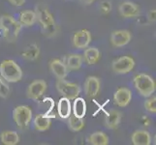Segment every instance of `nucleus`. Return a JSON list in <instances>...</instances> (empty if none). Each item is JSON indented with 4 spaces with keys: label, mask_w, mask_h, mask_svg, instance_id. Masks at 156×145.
I'll return each instance as SVG.
<instances>
[{
    "label": "nucleus",
    "mask_w": 156,
    "mask_h": 145,
    "mask_svg": "<svg viewBox=\"0 0 156 145\" xmlns=\"http://www.w3.org/2000/svg\"><path fill=\"white\" fill-rule=\"evenodd\" d=\"M121 113L117 110H111L109 111V113L106 115L105 118V125L108 129L114 130L118 127V125L120 124L121 121Z\"/></svg>",
    "instance_id": "obj_17"
},
{
    "label": "nucleus",
    "mask_w": 156,
    "mask_h": 145,
    "mask_svg": "<svg viewBox=\"0 0 156 145\" xmlns=\"http://www.w3.org/2000/svg\"><path fill=\"white\" fill-rule=\"evenodd\" d=\"M80 1L82 3H83L84 5H90L94 2V0H80Z\"/></svg>",
    "instance_id": "obj_32"
},
{
    "label": "nucleus",
    "mask_w": 156,
    "mask_h": 145,
    "mask_svg": "<svg viewBox=\"0 0 156 145\" xmlns=\"http://www.w3.org/2000/svg\"><path fill=\"white\" fill-rule=\"evenodd\" d=\"M69 122H68V127L72 132H80L82 131L84 127V121L83 118H80L73 115H70L68 117Z\"/></svg>",
    "instance_id": "obj_26"
},
{
    "label": "nucleus",
    "mask_w": 156,
    "mask_h": 145,
    "mask_svg": "<svg viewBox=\"0 0 156 145\" xmlns=\"http://www.w3.org/2000/svg\"><path fill=\"white\" fill-rule=\"evenodd\" d=\"M36 13L35 11L26 10L20 15V23L23 26H32L36 22Z\"/></svg>",
    "instance_id": "obj_23"
},
{
    "label": "nucleus",
    "mask_w": 156,
    "mask_h": 145,
    "mask_svg": "<svg viewBox=\"0 0 156 145\" xmlns=\"http://www.w3.org/2000/svg\"><path fill=\"white\" fill-rule=\"evenodd\" d=\"M91 41V33L87 29L77 31L73 37V44L77 48H87Z\"/></svg>",
    "instance_id": "obj_12"
},
{
    "label": "nucleus",
    "mask_w": 156,
    "mask_h": 145,
    "mask_svg": "<svg viewBox=\"0 0 156 145\" xmlns=\"http://www.w3.org/2000/svg\"><path fill=\"white\" fill-rule=\"evenodd\" d=\"M50 70L58 79H64L68 76V69L66 64H64L59 59H53L50 63Z\"/></svg>",
    "instance_id": "obj_14"
},
{
    "label": "nucleus",
    "mask_w": 156,
    "mask_h": 145,
    "mask_svg": "<svg viewBox=\"0 0 156 145\" xmlns=\"http://www.w3.org/2000/svg\"><path fill=\"white\" fill-rule=\"evenodd\" d=\"M21 27L23 25L20 23V21L16 20L12 16L3 15L0 17V33L8 42L17 40Z\"/></svg>",
    "instance_id": "obj_2"
},
{
    "label": "nucleus",
    "mask_w": 156,
    "mask_h": 145,
    "mask_svg": "<svg viewBox=\"0 0 156 145\" xmlns=\"http://www.w3.org/2000/svg\"><path fill=\"white\" fill-rule=\"evenodd\" d=\"M47 82L43 79H36L34 81H32L26 91V95L27 98L31 100H38L44 95V93L47 90Z\"/></svg>",
    "instance_id": "obj_8"
},
{
    "label": "nucleus",
    "mask_w": 156,
    "mask_h": 145,
    "mask_svg": "<svg viewBox=\"0 0 156 145\" xmlns=\"http://www.w3.org/2000/svg\"><path fill=\"white\" fill-rule=\"evenodd\" d=\"M83 63V56L80 54H71L67 58L66 67L70 71H77L82 67Z\"/></svg>",
    "instance_id": "obj_25"
},
{
    "label": "nucleus",
    "mask_w": 156,
    "mask_h": 145,
    "mask_svg": "<svg viewBox=\"0 0 156 145\" xmlns=\"http://www.w3.org/2000/svg\"><path fill=\"white\" fill-rule=\"evenodd\" d=\"M56 88L63 97H66L70 101L76 99L80 93V87L77 83H73L64 79H57Z\"/></svg>",
    "instance_id": "obj_6"
},
{
    "label": "nucleus",
    "mask_w": 156,
    "mask_h": 145,
    "mask_svg": "<svg viewBox=\"0 0 156 145\" xmlns=\"http://www.w3.org/2000/svg\"><path fill=\"white\" fill-rule=\"evenodd\" d=\"M0 76L7 82H18L23 78V71L14 60H4L0 64Z\"/></svg>",
    "instance_id": "obj_3"
},
{
    "label": "nucleus",
    "mask_w": 156,
    "mask_h": 145,
    "mask_svg": "<svg viewBox=\"0 0 156 145\" xmlns=\"http://www.w3.org/2000/svg\"><path fill=\"white\" fill-rule=\"evenodd\" d=\"M131 33L128 30H116L111 35V43L115 47H121L126 46L131 41Z\"/></svg>",
    "instance_id": "obj_9"
},
{
    "label": "nucleus",
    "mask_w": 156,
    "mask_h": 145,
    "mask_svg": "<svg viewBox=\"0 0 156 145\" xmlns=\"http://www.w3.org/2000/svg\"><path fill=\"white\" fill-rule=\"evenodd\" d=\"M100 10L101 12L107 15L109 14L111 11H112V3L111 1H107V0H104L100 3Z\"/></svg>",
    "instance_id": "obj_29"
},
{
    "label": "nucleus",
    "mask_w": 156,
    "mask_h": 145,
    "mask_svg": "<svg viewBox=\"0 0 156 145\" xmlns=\"http://www.w3.org/2000/svg\"><path fill=\"white\" fill-rule=\"evenodd\" d=\"M131 140L134 145H149L151 143V136L148 132L139 130L132 133Z\"/></svg>",
    "instance_id": "obj_15"
},
{
    "label": "nucleus",
    "mask_w": 156,
    "mask_h": 145,
    "mask_svg": "<svg viewBox=\"0 0 156 145\" xmlns=\"http://www.w3.org/2000/svg\"><path fill=\"white\" fill-rule=\"evenodd\" d=\"M88 142L93 145H108L109 137L103 132H95L88 137Z\"/></svg>",
    "instance_id": "obj_24"
},
{
    "label": "nucleus",
    "mask_w": 156,
    "mask_h": 145,
    "mask_svg": "<svg viewBox=\"0 0 156 145\" xmlns=\"http://www.w3.org/2000/svg\"><path fill=\"white\" fill-rule=\"evenodd\" d=\"M100 56H101L100 50L97 47H87L83 53L84 60L88 65H93V64H95L100 59Z\"/></svg>",
    "instance_id": "obj_22"
},
{
    "label": "nucleus",
    "mask_w": 156,
    "mask_h": 145,
    "mask_svg": "<svg viewBox=\"0 0 156 145\" xmlns=\"http://www.w3.org/2000/svg\"><path fill=\"white\" fill-rule=\"evenodd\" d=\"M135 67V61L130 56H121L112 62V71L119 74H125L131 72Z\"/></svg>",
    "instance_id": "obj_7"
},
{
    "label": "nucleus",
    "mask_w": 156,
    "mask_h": 145,
    "mask_svg": "<svg viewBox=\"0 0 156 145\" xmlns=\"http://www.w3.org/2000/svg\"><path fill=\"white\" fill-rule=\"evenodd\" d=\"M101 87L100 79L96 77H88L84 82V92L89 98H94L98 95Z\"/></svg>",
    "instance_id": "obj_13"
},
{
    "label": "nucleus",
    "mask_w": 156,
    "mask_h": 145,
    "mask_svg": "<svg viewBox=\"0 0 156 145\" xmlns=\"http://www.w3.org/2000/svg\"><path fill=\"white\" fill-rule=\"evenodd\" d=\"M10 94V87L6 80H4L3 78L0 76V98H7Z\"/></svg>",
    "instance_id": "obj_27"
},
{
    "label": "nucleus",
    "mask_w": 156,
    "mask_h": 145,
    "mask_svg": "<svg viewBox=\"0 0 156 145\" xmlns=\"http://www.w3.org/2000/svg\"><path fill=\"white\" fill-rule=\"evenodd\" d=\"M0 140L5 145H16L20 141V136L15 131H5L0 133Z\"/></svg>",
    "instance_id": "obj_20"
},
{
    "label": "nucleus",
    "mask_w": 156,
    "mask_h": 145,
    "mask_svg": "<svg viewBox=\"0 0 156 145\" xmlns=\"http://www.w3.org/2000/svg\"><path fill=\"white\" fill-rule=\"evenodd\" d=\"M51 124V117L45 113L36 115L34 119V126L38 132H45L47 130H49Z\"/></svg>",
    "instance_id": "obj_18"
},
{
    "label": "nucleus",
    "mask_w": 156,
    "mask_h": 145,
    "mask_svg": "<svg viewBox=\"0 0 156 145\" xmlns=\"http://www.w3.org/2000/svg\"><path fill=\"white\" fill-rule=\"evenodd\" d=\"M144 109H146L148 112L155 113L156 112V97L155 96L144 102Z\"/></svg>",
    "instance_id": "obj_28"
},
{
    "label": "nucleus",
    "mask_w": 156,
    "mask_h": 145,
    "mask_svg": "<svg viewBox=\"0 0 156 145\" xmlns=\"http://www.w3.org/2000/svg\"><path fill=\"white\" fill-rule=\"evenodd\" d=\"M13 119L20 130L28 127L32 120V110L27 105H19L13 110Z\"/></svg>",
    "instance_id": "obj_5"
},
{
    "label": "nucleus",
    "mask_w": 156,
    "mask_h": 145,
    "mask_svg": "<svg viewBox=\"0 0 156 145\" xmlns=\"http://www.w3.org/2000/svg\"><path fill=\"white\" fill-rule=\"evenodd\" d=\"M132 99V92L130 89L125 87L118 88L114 95L115 104L119 107H125L129 105Z\"/></svg>",
    "instance_id": "obj_11"
},
{
    "label": "nucleus",
    "mask_w": 156,
    "mask_h": 145,
    "mask_svg": "<svg viewBox=\"0 0 156 145\" xmlns=\"http://www.w3.org/2000/svg\"><path fill=\"white\" fill-rule=\"evenodd\" d=\"M134 86L137 89V91L143 97H150L156 89V85L154 79L146 74H139L135 76L133 79Z\"/></svg>",
    "instance_id": "obj_4"
},
{
    "label": "nucleus",
    "mask_w": 156,
    "mask_h": 145,
    "mask_svg": "<svg viewBox=\"0 0 156 145\" xmlns=\"http://www.w3.org/2000/svg\"><path fill=\"white\" fill-rule=\"evenodd\" d=\"M35 13L37 19L42 25L44 34L48 37L55 36L56 33V24L53 16L51 14L48 7L43 3H40L36 6Z\"/></svg>",
    "instance_id": "obj_1"
},
{
    "label": "nucleus",
    "mask_w": 156,
    "mask_h": 145,
    "mask_svg": "<svg viewBox=\"0 0 156 145\" xmlns=\"http://www.w3.org/2000/svg\"><path fill=\"white\" fill-rule=\"evenodd\" d=\"M155 14H156L155 10H151L148 13V19H149L150 21H155Z\"/></svg>",
    "instance_id": "obj_31"
},
{
    "label": "nucleus",
    "mask_w": 156,
    "mask_h": 145,
    "mask_svg": "<svg viewBox=\"0 0 156 145\" xmlns=\"http://www.w3.org/2000/svg\"><path fill=\"white\" fill-rule=\"evenodd\" d=\"M40 55V48L36 44H30L25 47L23 51L21 52V56L28 61H35Z\"/></svg>",
    "instance_id": "obj_19"
},
{
    "label": "nucleus",
    "mask_w": 156,
    "mask_h": 145,
    "mask_svg": "<svg viewBox=\"0 0 156 145\" xmlns=\"http://www.w3.org/2000/svg\"><path fill=\"white\" fill-rule=\"evenodd\" d=\"M57 112L58 115L62 119H67L71 115L72 112V105L70 103V100L66 97H62L59 99L57 104Z\"/></svg>",
    "instance_id": "obj_16"
},
{
    "label": "nucleus",
    "mask_w": 156,
    "mask_h": 145,
    "mask_svg": "<svg viewBox=\"0 0 156 145\" xmlns=\"http://www.w3.org/2000/svg\"><path fill=\"white\" fill-rule=\"evenodd\" d=\"M73 114L77 117L83 118L87 113V104L83 98L77 97L76 99H74V104H73Z\"/></svg>",
    "instance_id": "obj_21"
},
{
    "label": "nucleus",
    "mask_w": 156,
    "mask_h": 145,
    "mask_svg": "<svg viewBox=\"0 0 156 145\" xmlns=\"http://www.w3.org/2000/svg\"><path fill=\"white\" fill-rule=\"evenodd\" d=\"M118 11L121 17L130 19V18H137L141 13L140 8L137 4L133 3L131 1H125L119 5Z\"/></svg>",
    "instance_id": "obj_10"
},
{
    "label": "nucleus",
    "mask_w": 156,
    "mask_h": 145,
    "mask_svg": "<svg viewBox=\"0 0 156 145\" xmlns=\"http://www.w3.org/2000/svg\"><path fill=\"white\" fill-rule=\"evenodd\" d=\"M8 1L16 7H20L25 3V0H8Z\"/></svg>",
    "instance_id": "obj_30"
}]
</instances>
